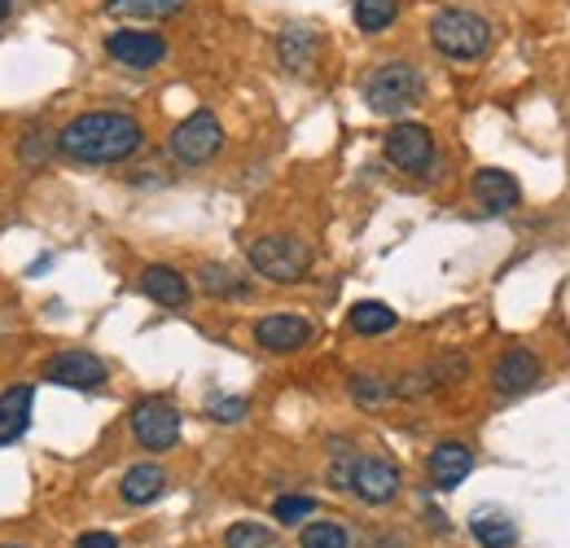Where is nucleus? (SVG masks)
I'll return each mask as SVG.
<instances>
[{"label":"nucleus","instance_id":"nucleus-1","mask_svg":"<svg viewBox=\"0 0 570 548\" xmlns=\"http://www.w3.org/2000/svg\"><path fill=\"white\" fill-rule=\"evenodd\" d=\"M141 145H145V128L132 115H119V110L79 115V119H71V124L58 133V149H62L67 158H75V163H88V167L128 163Z\"/></svg>","mask_w":570,"mask_h":548},{"label":"nucleus","instance_id":"nucleus-2","mask_svg":"<svg viewBox=\"0 0 570 548\" xmlns=\"http://www.w3.org/2000/svg\"><path fill=\"white\" fill-rule=\"evenodd\" d=\"M430 45L452 62H479L492 49V22L470 9H439L430 18Z\"/></svg>","mask_w":570,"mask_h":548},{"label":"nucleus","instance_id":"nucleus-3","mask_svg":"<svg viewBox=\"0 0 570 548\" xmlns=\"http://www.w3.org/2000/svg\"><path fill=\"white\" fill-rule=\"evenodd\" d=\"M364 106L373 115H404L426 97V75L413 62H382L364 79Z\"/></svg>","mask_w":570,"mask_h":548},{"label":"nucleus","instance_id":"nucleus-4","mask_svg":"<svg viewBox=\"0 0 570 548\" xmlns=\"http://www.w3.org/2000/svg\"><path fill=\"white\" fill-rule=\"evenodd\" d=\"M246 260H250V268L264 281L294 285L312 268V246L303 237H294V233H264V237H255L246 246Z\"/></svg>","mask_w":570,"mask_h":548},{"label":"nucleus","instance_id":"nucleus-5","mask_svg":"<svg viewBox=\"0 0 570 548\" xmlns=\"http://www.w3.org/2000/svg\"><path fill=\"white\" fill-rule=\"evenodd\" d=\"M167 149H171V158L180 167H203V163H212L215 154L224 149V128H219V119H215L212 110H194L189 119H180L171 128Z\"/></svg>","mask_w":570,"mask_h":548},{"label":"nucleus","instance_id":"nucleus-6","mask_svg":"<svg viewBox=\"0 0 570 548\" xmlns=\"http://www.w3.org/2000/svg\"><path fill=\"white\" fill-rule=\"evenodd\" d=\"M128 425H132V439L141 443L145 452H167L180 443V412L171 409L167 400L149 395L137 409L128 412Z\"/></svg>","mask_w":570,"mask_h":548},{"label":"nucleus","instance_id":"nucleus-7","mask_svg":"<svg viewBox=\"0 0 570 548\" xmlns=\"http://www.w3.org/2000/svg\"><path fill=\"white\" fill-rule=\"evenodd\" d=\"M347 491L364 500V505H391L404 491V474L395 461L386 457H352V474H347Z\"/></svg>","mask_w":570,"mask_h":548},{"label":"nucleus","instance_id":"nucleus-8","mask_svg":"<svg viewBox=\"0 0 570 548\" xmlns=\"http://www.w3.org/2000/svg\"><path fill=\"white\" fill-rule=\"evenodd\" d=\"M382 149H386V163L400 167V172H409V176H422V172H430V163H434V137H430L426 124H413V119L395 124L386 133V140H382Z\"/></svg>","mask_w":570,"mask_h":548},{"label":"nucleus","instance_id":"nucleus-9","mask_svg":"<svg viewBox=\"0 0 570 548\" xmlns=\"http://www.w3.org/2000/svg\"><path fill=\"white\" fill-rule=\"evenodd\" d=\"M106 53L128 70H149L167 58V40L154 36V31H141V27H119L106 36Z\"/></svg>","mask_w":570,"mask_h":548},{"label":"nucleus","instance_id":"nucleus-10","mask_svg":"<svg viewBox=\"0 0 570 548\" xmlns=\"http://www.w3.org/2000/svg\"><path fill=\"white\" fill-rule=\"evenodd\" d=\"M45 382L67 391H97L106 386V364L92 351H58L53 360H45Z\"/></svg>","mask_w":570,"mask_h":548},{"label":"nucleus","instance_id":"nucleus-11","mask_svg":"<svg viewBox=\"0 0 570 548\" xmlns=\"http://www.w3.org/2000/svg\"><path fill=\"white\" fill-rule=\"evenodd\" d=\"M540 360H535V351H527V346H509V351H500L497 369H492V386H497L500 400H518V395H527V391H535L540 386Z\"/></svg>","mask_w":570,"mask_h":548},{"label":"nucleus","instance_id":"nucleus-12","mask_svg":"<svg viewBox=\"0 0 570 548\" xmlns=\"http://www.w3.org/2000/svg\"><path fill=\"white\" fill-rule=\"evenodd\" d=\"M255 343L273 355H289L298 346L312 343V321L298 316V312H273V316H259L255 321Z\"/></svg>","mask_w":570,"mask_h":548},{"label":"nucleus","instance_id":"nucleus-13","mask_svg":"<svg viewBox=\"0 0 570 548\" xmlns=\"http://www.w3.org/2000/svg\"><path fill=\"white\" fill-rule=\"evenodd\" d=\"M321 53H325V40L307 22H294V27H285L282 36H277V58H282V67L289 75H307L321 62Z\"/></svg>","mask_w":570,"mask_h":548},{"label":"nucleus","instance_id":"nucleus-14","mask_svg":"<svg viewBox=\"0 0 570 548\" xmlns=\"http://www.w3.org/2000/svg\"><path fill=\"white\" fill-rule=\"evenodd\" d=\"M426 470L439 491H452V487H461V482L470 479L474 452L465 443H456V439H443V443H434V452L426 457Z\"/></svg>","mask_w":570,"mask_h":548},{"label":"nucleus","instance_id":"nucleus-15","mask_svg":"<svg viewBox=\"0 0 570 548\" xmlns=\"http://www.w3.org/2000/svg\"><path fill=\"white\" fill-rule=\"evenodd\" d=\"M31 409H36V386L31 382H13L0 391V448L18 443L31 430Z\"/></svg>","mask_w":570,"mask_h":548},{"label":"nucleus","instance_id":"nucleus-16","mask_svg":"<svg viewBox=\"0 0 570 548\" xmlns=\"http://www.w3.org/2000/svg\"><path fill=\"white\" fill-rule=\"evenodd\" d=\"M474 198H479V206H483L488 215H509L513 206L522 203V189H518V180H513L509 172H500V167H479V172H474Z\"/></svg>","mask_w":570,"mask_h":548},{"label":"nucleus","instance_id":"nucleus-17","mask_svg":"<svg viewBox=\"0 0 570 548\" xmlns=\"http://www.w3.org/2000/svg\"><path fill=\"white\" fill-rule=\"evenodd\" d=\"M141 290L158 303V307H185L189 303V281L185 273H176V268H167V264H149L141 273Z\"/></svg>","mask_w":570,"mask_h":548},{"label":"nucleus","instance_id":"nucleus-18","mask_svg":"<svg viewBox=\"0 0 570 548\" xmlns=\"http://www.w3.org/2000/svg\"><path fill=\"white\" fill-rule=\"evenodd\" d=\"M347 325L364 334V339H377V334H391L395 325H400V316H395V307L391 303H377V299H360L356 307L347 312Z\"/></svg>","mask_w":570,"mask_h":548},{"label":"nucleus","instance_id":"nucleus-19","mask_svg":"<svg viewBox=\"0 0 570 548\" xmlns=\"http://www.w3.org/2000/svg\"><path fill=\"white\" fill-rule=\"evenodd\" d=\"M167 491V474L158 470V466H132L128 474H124V487H119V496L128 500V505H154L158 496Z\"/></svg>","mask_w":570,"mask_h":548},{"label":"nucleus","instance_id":"nucleus-20","mask_svg":"<svg viewBox=\"0 0 570 548\" xmlns=\"http://www.w3.org/2000/svg\"><path fill=\"white\" fill-rule=\"evenodd\" d=\"M470 531H474V540H479L483 548H513L518 545V527H513V518H504V513H497V509L474 513Z\"/></svg>","mask_w":570,"mask_h":548},{"label":"nucleus","instance_id":"nucleus-21","mask_svg":"<svg viewBox=\"0 0 570 548\" xmlns=\"http://www.w3.org/2000/svg\"><path fill=\"white\" fill-rule=\"evenodd\" d=\"M189 0H106V13L115 18H137V22H154V18H171L180 13Z\"/></svg>","mask_w":570,"mask_h":548},{"label":"nucleus","instance_id":"nucleus-22","mask_svg":"<svg viewBox=\"0 0 570 548\" xmlns=\"http://www.w3.org/2000/svg\"><path fill=\"white\" fill-rule=\"evenodd\" d=\"M352 18H356V27L364 36H377L400 18V0H356Z\"/></svg>","mask_w":570,"mask_h":548},{"label":"nucleus","instance_id":"nucleus-23","mask_svg":"<svg viewBox=\"0 0 570 548\" xmlns=\"http://www.w3.org/2000/svg\"><path fill=\"white\" fill-rule=\"evenodd\" d=\"M198 281H203V290L215 294V299H246L250 294V285L233 273V268H224V264H203Z\"/></svg>","mask_w":570,"mask_h":548},{"label":"nucleus","instance_id":"nucleus-24","mask_svg":"<svg viewBox=\"0 0 570 548\" xmlns=\"http://www.w3.org/2000/svg\"><path fill=\"white\" fill-rule=\"evenodd\" d=\"M298 548H352V536L343 522H307L298 531Z\"/></svg>","mask_w":570,"mask_h":548},{"label":"nucleus","instance_id":"nucleus-25","mask_svg":"<svg viewBox=\"0 0 570 548\" xmlns=\"http://www.w3.org/2000/svg\"><path fill=\"white\" fill-rule=\"evenodd\" d=\"M224 548H282L273 527H259V522H237L224 531Z\"/></svg>","mask_w":570,"mask_h":548},{"label":"nucleus","instance_id":"nucleus-26","mask_svg":"<svg viewBox=\"0 0 570 548\" xmlns=\"http://www.w3.org/2000/svg\"><path fill=\"white\" fill-rule=\"evenodd\" d=\"M391 395H395V386L382 382V378H368V373H356V378H352V400H356L360 409H382Z\"/></svg>","mask_w":570,"mask_h":548},{"label":"nucleus","instance_id":"nucleus-27","mask_svg":"<svg viewBox=\"0 0 570 548\" xmlns=\"http://www.w3.org/2000/svg\"><path fill=\"white\" fill-rule=\"evenodd\" d=\"M312 509H316V500H312V496H282V500L273 505V513H277V522H282V527L307 522V518H312Z\"/></svg>","mask_w":570,"mask_h":548},{"label":"nucleus","instance_id":"nucleus-28","mask_svg":"<svg viewBox=\"0 0 570 548\" xmlns=\"http://www.w3.org/2000/svg\"><path fill=\"white\" fill-rule=\"evenodd\" d=\"M212 421H224V425H233V421H242L246 417V400H237V395H228V400H212Z\"/></svg>","mask_w":570,"mask_h":548},{"label":"nucleus","instance_id":"nucleus-29","mask_svg":"<svg viewBox=\"0 0 570 548\" xmlns=\"http://www.w3.org/2000/svg\"><path fill=\"white\" fill-rule=\"evenodd\" d=\"M75 548H124L110 531H88V536H79L75 540Z\"/></svg>","mask_w":570,"mask_h":548},{"label":"nucleus","instance_id":"nucleus-30","mask_svg":"<svg viewBox=\"0 0 570 548\" xmlns=\"http://www.w3.org/2000/svg\"><path fill=\"white\" fill-rule=\"evenodd\" d=\"M40 149H49V137L45 133H31L22 140V163H40Z\"/></svg>","mask_w":570,"mask_h":548},{"label":"nucleus","instance_id":"nucleus-31","mask_svg":"<svg viewBox=\"0 0 570 548\" xmlns=\"http://www.w3.org/2000/svg\"><path fill=\"white\" fill-rule=\"evenodd\" d=\"M9 9H13V0H0V22L9 18Z\"/></svg>","mask_w":570,"mask_h":548},{"label":"nucleus","instance_id":"nucleus-32","mask_svg":"<svg viewBox=\"0 0 570 548\" xmlns=\"http://www.w3.org/2000/svg\"><path fill=\"white\" fill-rule=\"evenodd\" d=\"M0 548H18V545H0Z\"/></svg>","mask_w":570,"mask_h":548}]
</instances>
